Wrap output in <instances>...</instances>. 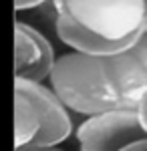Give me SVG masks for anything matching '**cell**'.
<instances>
[{"label": "cell", "mask_w": 147, "mask_h": 151, "mask_svg": "<svg viewBox=\"0 0 147 151\" xmlns=\"http://www.w3.org/2000/svg\"><path fill=\"white\" fill-rule=\"evenodd\" d=\"M58 38L73 50L107 57L143 35L147 0H53Z\"/></svg>", "instance_id": "6da1fadb"}, {"label": "cell", "mask_w": 147, "mask_h": 151, "mask_svg": "<svg viewBox=\"0 0 147 151\" xmlns=\"http://www.w3.org/2000/svg\"><path fill=\"white\" fill-rule=\"evenodd\" d=\"M48 81L58 99L75 113L91 117L121 107L105 83L101 57L81 50L65 52L57 57Z\"/></svg>", "instance_id": "7a4b0ae2"}, {"label": "cell", "mask_w": 147, "mask_h": 151, "mask_svg": "<svg viewBox=\"0 0 147 151\" xmlns=\"http://www.w3.org/2000/svg\"><path fill=\"white\" fill-rule=\"evenodd\" d=\"M103 77L121 107L137 109L147 95V35L127 48L101 57Z\"/></svg>", "instance_id": "3957f363"}, {"label": "cell", "mask_w": 147, "mask_h": 151, "mask_svg": "<svg viewBox=\"0 0 147 151\" xmlns=\"http://www.w3.org/2000/svg\"><path fill=\"white\" fill-rule=\"evenodd\" d=\"M147 137L137 109L117 107L91 115L79 129L77 141L81 151H119L127 143Z\"/></svg>", "instance_id": "277c9868"}, {"label": "cell", "mask_w": 147, "mask_h": 151, "mask_svg": "<svg viewBox=\"0 0 147 151\" xmlns=\"http://www.w3.org/2000/svg\"><path fill=\"white\" fill-rule=\"evenodd\" d=\"M14 93L22 95L34 107L40 119V129L34 137V145H58L71 135V117L67 113V105L58 99L53 89H46L43 83L16 79L14 77Z\"/></svg>", "instance_id": "5b68a950"}, {"label": "cell", "mask_w": 147, "mask_h": 151, "mask_svg": "<svg viewBox=\"0 0 147 151\" xmlns=\"http://www.w3.org/2000/svg\"><path fill=\"white\" fill-rule=\"evenodd\" d=\"M55 50L34 26L14 22V77L43 83L55 67Z\"/></svg>", "instance_id": "8992f818"}, {"label": "cell", "mask_w": 147, "mask_h": 151, "mask_svg": "<svg viewBox=\"0 0 147 151\" xmlns=\"http://www.w3.org/2000/svg\"><path fill=\"white\" fill-rule=\"evenodd\" d=\"M40 129V119L34 107L22 95L14 93V147L32 143Z\"/></svg>", "instance_id": "52a82bcc"}, {"label": "cell", "mask_w": 147, "mask_h": 151, "mask_svg": "<svg viewBox=\"0 0 147 151\" xmlns=\"http://www.w3.org/2000/svg\"><path fill=\"white\" fill-rule=\"evenodd\" d=\"M14 151H63L57 145H34V143H26V145H18Z\"/></svg>", "instance_id": "ba28073f"}, {"label": "cell", "mask_w": 147, "mask_h": 151, "mask_svg": "<svg viewBox=\"0 0 147 151\" xmlns=\"http://www.w3.org/2000/svg\"><path fill=\"white\" fill-rule=\"evenodd\" d=\"M119 151H147V137L137 139V141H131V143H127L125 147H121Z\"/></svg>", "instance_id": "9c48e42d"}, {"label": "cell", "mask_w": 147, "mask_h": 151, "mask_svg": "<svg viewBox=\"0 0 147 151\" xmlns=\"http://www.w3.org/2000/svg\"><path fill=\"white\" fill-rule=\"evenodd\" d=\"M46 0H14V8L16 10H26V8H34V6H40L45 4Z\"/></svg>", "instance_id": "30bf717a"}, {"label": "cell", "mask_w": 147, "mask_h": 151, "mask_svg": "<svg viewBox=\"0 0 147 151\" xmlns=\"http://www.w3.org/2000/svg\"><path fill=\"white\" fill-rule=\"evenodd\" d=\"M137 111H139V117H141V123H143V127L147 129V95L143 97V101L139 103Z\"/></svg>", "instance_id": "8fae6325"}, {"label": "cell", "mask_w": 147, "mask_h": 151, "mask_svg": "<svg viewBox=\"0 0 147 151\" xmlns=\"http://www.w3.org/2000/svg\"><path fill=\"white\" fill-rule=\"evenodd\" d=\"M143 35H147V18H145V28H143Z\"/></svg>", "instance_id": "7c38bea8"}]
</instances>
